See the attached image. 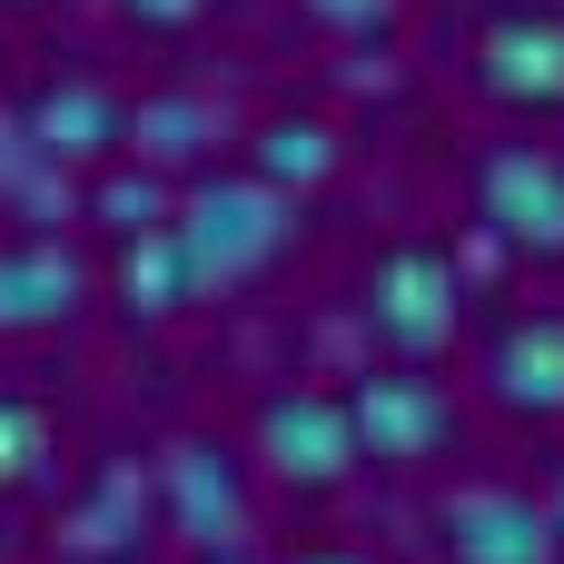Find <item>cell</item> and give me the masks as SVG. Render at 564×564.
Returning <instances> with one entry per match:
<instances>
[{"mask_svg":"<svg viewBox=\"0 0 564 564\" xmlns=\"http://www.w3.org/2000/svg\"><path fill=\"white\" fill-rule=\"evenodd\" d=\"M476 79L506 109H564V10H506L476 40Z\"/></svg>","mask_w":564,"mask_h":564,"instance_id":"8","label":"cell"},{"mask_svg":"<svg viewBox=\"0 0 564 564\" xmlns=\"http://www.w3.org/2000/svg\"><path fill=\"white\" fill-rule=\"evenodd\" d=\"M516 10H545V0H516Z\"/></svg>","mask_w":564,"mask_h":564,"instance_id":"22","label":"cell"},{"mask_svg":"<svg viewBox=\"0 0 564 564\" xmlns=\"http://www.w3.org/2000/svg\"><path fill=\"white\" fill-rule=\"evenodd\" d=\"M208 0H119V20H139V30H188Z\"/></svg>","mask_w":564,"mask_h":564,"instance_id":"18","label":"cell"},{"mask_svg":"<svg viewBox=\"0 0 564 564\" xmlns=\"http://www.w3.org/2000/svg\"><path fill=\"white\" fill-rule=\"evenodd\" d=\"M486 387H496V406H516V416H564V307L516 317V327L486 347Z\"/></svg>","mask_w":564,"mask_h":564,"instance_id":"10","label":"cell"},{"mask_svg":"<svg viewBox=\"0 0 564 564\" xmlns=\"http://www.w3.org/2000/svg\"><path fill=\"white\" fill-rule=\"evenodd\" d=\"M258 178L268 188H317V178H337V129L327 119H268L258 129Z\"/></svg>","mask_w":564,"mask_h":564,"instance_id":"14","label":"cell"},{"mask_svg":"<svg viewBox=\"0 0 564 564\" xmlns=\"http://www.w3.org/2000/svg\"><path fill=\"white\" fill-rule=\"evenodd\" d=\"M258 456H268V476H278V486H307V496H327V486H347V466H357L367 446H357V416H347V397L288 387V397H268V406H258Z\"/></svg>","mask_w":564,"mask_h":564,"instance_id":"4","label":"cell"},{"mask_svg":"<svg viewBox=\"0 0 564 564\" xmlns=\"http://www.w3.org/2000/svg\"><path fill=\"white\" fill-rule=\"evenodd\" d=\"M79 297H89V268H79L59 238H20V248H0V337L69 327Z\"/></svg>","mask_w":564,"mask_h":564,"instance_id":"9","label":"cell"},{"mask_svg":"<svg viewBox=\"0 0 564 564\" xmlns=\"http://www.w3.org/2000/svg\"><path fill=\"white\" fill-rule=\"evenodd\" d=\"M40 456H50V416L30 397H0V486H30Z\"/></svg>","mask_w":564,"mask_h":564,"instance_id":"17","label":"cell"},{"mask_svg":"<svg viewBox=\"0 0 564 564\" xmlns=\"http://www.w3.org/2000/svg\"><path fill=\"white\" fill-rule=\"evenodd\" d=\"M159 496H169V525H178L188 545L238 555V535H248V476H238V456H228L218 436H178V446L159 456Z\"/></svg>","mask_w":564,"mask_h":564,"instance_id":"6","label":"cell"},{"mask_svg":"<svg viewBox=\"0 0 564 564\" xmlns=\"http://www.w3.org/2000/svg\"><path fill=\"white\" fill-rule=\"evenodd\" d=\"M347 416H357V446H367V456L416 466V456H436V446H446L456 397H446L436 377H416V367H387V377H357Z\"/></svg>","mask_w":564,"mask_h":564,"instance_id":"7","label":"cell"},{"mask_svg":"<svg viewBox=\"0 0 564 564\" xmlns=\"http://www.w3.org/2000/svg\"><path fill=\"white\" fill-rule=\"evenodd\" d=\"M129 139H139V169H188V159H208L228 139V119L198 89H159V99L129 109Z\"/></svg>","mask_w":564,"mask_h":564,"instance_id":"13","label":"cell"},{"mask_svg":"<svg viewBox=\"0 0 564 564\" xmlns=\"http://www.w3.org/2000/svg\"><path fill=\"white\" fill-rule=\"evenodd\" d=\"M476 218L496 248H525V258H564V159L535 139H496L476 159Z\"/></svg>","mask_w":564,"mask_h":564,"instance_id":"3","label":"cell"},{"mask_svg":"<svg viewBox=\"0 0 564 564\" xmlns=\"http://www.w3.org/2000/svg\"><path fill=\"white\" fill-rule=\"evenodd\" d=\"M208 564H248V555H208Z\"/></svg>","mask_w":564,"mask_h":564,"instance_id":"21","label":"cell"},{"mask_svg":"<svg viewBox=\"0 0 564 564\" xmlns=\"http://www.w3.org/2000/svg\"><path fill=\"white\" fill-rule=\"evenodd\" d=\"M178 258H188V288L198 297H228V288H248L288 238H297V198L288 188H268V178H198L188 198H178Z\"/></svg>","mask_w":564,"mask_h":564,"instance_id":"1","label":"cell"},{"mask_svg":"<svg viewBox=\"0 0 564 564\" xmlns=\"http://www.w3.org/2000/svg\"><path fill=\"white\" fill-rule=\"evenodd\" d=\"M20 129H30V149H40L50 169H79V159H99L109 139H129V109H119L99 79H50V89L20 109Z\"/></svg>","mask_w":564,"mask_h":564,"instance_id":"11","label":"cell"},{"mask_svg":"<svg viewBox=\"0 0 564 564\" xmlns=\"http://www.w3.org/2000/svg\"><path fill=\"white\" fill-rule=\"evenodd\" d=\"M307 10H317L327 30H377V20H387V0H307Z\"/></svg>","mask_w":564,"mask_h":564,"instance_id":"19","label":"cell"},{"mask_svg":"<svg viewBox=\"0 0 564 564\" xmlns=\"http://www.w3.org/2000/svg\"><path fill=\"white\" fill-rule=\"evenodd\" d=\"M139 516H149V476H139V456H109L99 486H89V506L59 525V545H69L79 564H119L129 535H139Z\"/></svg>","mask_w":564,"mask_h":564,"instance_id":"12","label":"cell"},{"mask_svg":"<svg viewBox=\"0 0 564 564\" xmlns=\"http://www.w3.org/2000/svg\"><path fill=\"white\" fill-rule=\"evenodd\" d=\"M436 535H446V564H555L564 525L555 506L516 496V486H466L436 506Z\"/></svg>","mask_w":564,"mask_h":564,"instance_id":"5","label":"cell"},{"mask_svg":"<svg viewBox=\"0 0 564 564\" xmlns=\"http://www.w3.org/2000/svg\"><path fill=\"white\" fill-rule=\"evenodd\" d=\"M89 208H99L119 238H149V228H169V218H178V198H169V178H159V169H109V178L89 188Z\"/></svg>","mask_w":564,"mask_h":564,"instance_id":"16","label":"cell"},{"mask_svg":"<svg viewBox=\"0 0 564 564\" xmlns=\"http://www.w3.org/2000/svg\"><path fill=\"white\" fill-rule=\"evenodd\" d=\"M288 564H367V555H337V545H317V555H288Z\"/></svg>","mask_w":564,"mask_h":564,"instance_id":"20","label":"cell"},{"mask_svg":"<svg viewBox=\"0 0 564 564\" xmlns=\"http://www.w3.org/2000/svg\"><path fill=\"white\" fill-rule=\"evenodd\" d=\"M357 317H367L377 347H397V357H436V347L456 337V317H466V268H456L446 248H387V258L367 268Z\"/></svg>","mask_w":564,"mask_h":564,"instance_id":"2","label":"cell"},{"mask_svg":"<svg viewBox=\"0 0 564 564\" xmlns=\"http://www.w3.org/2000/svg\"><path fill=\"white\" fill-rule=\"evenodd\" d=\"M119 297H129L139 317H169L178 297H198V288H188V258H178V228L119 238Z\"/></svg>","mask_w":564,"mask_h":564,"instance_id":"15","label":"cell"}]
</instances>
